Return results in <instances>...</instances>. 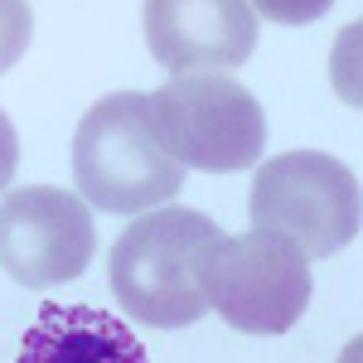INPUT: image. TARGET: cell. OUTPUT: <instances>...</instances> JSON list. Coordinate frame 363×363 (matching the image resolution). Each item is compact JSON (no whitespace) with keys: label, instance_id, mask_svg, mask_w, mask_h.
Returning a JSON list of instances; mask_svg holds the SVG:
<instances>
[{"label":"cell","instance_id":"9","mask_svg":"<svg viewBox=\"0 0 363 363\" xmlns=\"http://www.w3.org/2000/svg\"><path fill=\"white\" fill-rule=\"evenodd\" d=\"M330 83L335 97L344 107L363 112V20L344 25L335 34V49H330Z\"/></svg>","mask_w":363,"mask_h":363},{"label":"cell","instance_id":"10","mask_svg":"<svg viewBox=\"0 0 363 363\" xmlns=\"http://www.w3.org/2000/svg\"><path fill=\"white\" fill-rule=\"evenodd\" d=\"M29 39H34L29 0H0V73H10V68L25 58Z\"/></svg>","mask_w":363,"mask_h":363},{"label":"cell","instance_id":"3","mask_svg":"<svg viewBox=\"0 0 363 363\" xmlns=\"http://www.w3.org/2000/svg\"><path fill=\"white\" fill-rule=\"evenodd\" d=\"M203 301L223 315L228 330L238 335H286L301 325L310 310V257L281 233H238L213 238L203 247Z\"/></svg>","mask_w":363,"mask_h":363},{"label":"cell","instance_id":"2","mask_svg":"<svg viewBox=\"0 0 363 363\" xmlns=\"http://www.w3.org/2000/svg\"><path fill=\"white\" fill-rule=\"evenodd\" d=\"M218 238V223L194 208H150L136 213L131 228L116 238L107 272L112 296L140 325L184 330L208 315L203 301V247Z\"/></svg>","mask_w":363,"mask_h":363},{"label":"cell","instance_id":"11","mask_svg":"<svg viewBox=\"0 0 363 363\" xmlns=\"http://www.w3.org/2000/svg\"><path fill=\"white\" fill-rule=\"evenodd\" d=\"M252 15L272 20V25H315L320 15H330L335 0H247Z\"/></svg>","mask_w":363,"mask_h":363},{"label":"cell","instance_id":"8","mask_svg":"<svg viewBox=\"0 0 363 363\" xmlns=\"http://www.w3.org/2000/svg\"><path fill=\"white\" fill-rule=\"evenodd\" d=\"M15 363H150V354L107 310L44 306L20 339Z\"/></svg>","mask_w":363,"mask_h":363},{"label":"cell","instance_id":"7","mask_svg":"<svg viewBox=\"0 0 363 363\" xmlns=\"http://www.w3.org/2000/svg\"><path fill=\"white\" fill-rule=\"evenodd\" d=\"M145 49L169 73H223L257 49V15L247 0H145Z\"/></svg>","mask_w":363,"mask_h":363},{"label":"cell","instance_id":"4","mask_svg":"<svg viewBox=\"0 0 363 363\" xmlns=\"http://www.w3.org/2000/svg\"><path fill=\"white\" fill-rule=\"evenodd\" d=\"M252 228L281 233L315 257L344 252L363 228V189L354 169L325 150H286L272 155L252 179Z\"/></svg>","mask_w":363,"mask_h":363},{"label":"cell","instance_id":"12","mask_svg":"<svg viewBox=\"0 0 363 363\" xmlns=\"http://www.w3.org/2000/svg\"><path fill=\"white\" fill-rule=\"evenodd\" d=\"M15 165H20V136H15L10 116L0 112V194L10 189V179H15Z\"/></svg>","mask_w":363,"mask_h":363},{"label":"cell","instance_id":"6","mask_svg":"<svg viewBox=\"0 0 363 363\" xmlns=\"http://www.w3.org/2000/svg\"><path fill=\"white\" fill-rule=\"evenodd\" d=\"M92 247L97 228L78 189L25 184L0 199V272H10L29 291H54L83 277Z\"/></svg>","mask_w":363,"mask_h":363},{"label":"cell","instance_id":"1","mask_svg":"<svg viewBox=\"0 0 363 363\" xmlns=\"http://www.w3.org/2000/svg\"><path fill=\"white\" fill-rule=\"evenodd\" d=\"M73 179L102 213H150L184 189V165L155 131L145 92H112L87 107L73 131Z\"/></svg>","mask_w":363,"mask_h":363},{"label":"cell","instance_id":"5","mask_svg":"<svg viewBox=\"0 0 363 363\" xmlns=\"http://www.w3.org/2000/svg\"><path fill=\"white\" fill-rule=\"evenodd\" d=\"M155 131L169 155L203 174H233L257 165L267 145V116L238 78L223 73H174L155 97Z\"/></svg>","mask_w":363,"mask_h":363},{"label":"cell","instance_id":"13","mask_svg":"<svg viewBox=\"0 0 363 363\" xmlns=\"http://www.w3.org/2000/svg\"><path fill=\"white\" fill-rule=\"evenodd\" d=\"M339 363H363V335L344 344V354H339Z\"/></svg>","mask_w":363,"mask_h":363}]
</instances>
